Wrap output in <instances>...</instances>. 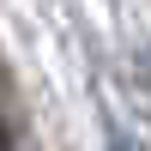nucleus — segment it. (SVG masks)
I'll use <instances>...</instances> for the list:
<instances>
[{
	"mask_svg": "<svg viewBox=\"0 0 151 151\" xmlns=\"http://www.w3.org/2000/svg\"><path fill=\"white\" fill-rule=\"evenodd\" d=\"M0 151H6V127H0Z\"/></svg>",
	"mask_w": 151,
	"mask_h": 151,
	"instance_id": "obj_1",
	"label": "nucleus"
}]
</instances>
